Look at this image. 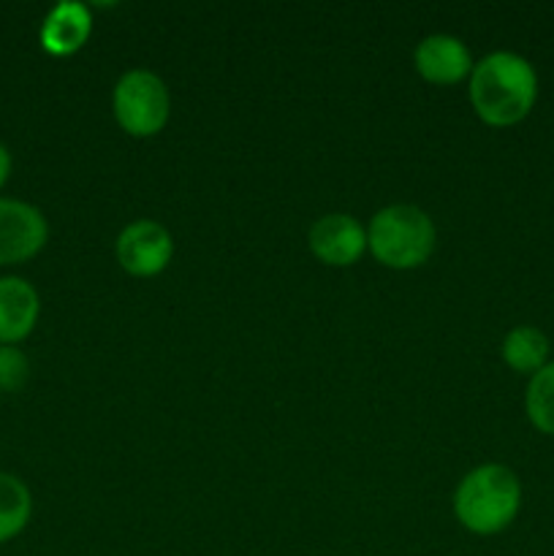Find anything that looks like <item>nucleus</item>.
<instances>
[{
  "label": "nucleus",
  "mask_w": 554,
  "mask_h": 556,
  "mask_svg": "<svg viewBox=\"0 0 554 556\" xmlns=\"http://www.w3.org/2000/svg\"><path fill=\"white\" fill-rule=\"evenodd\" d=\"M117 264L134 277H155L168 266L174 255V239L168 228L155 220H136L119 231Z\"/></svg>",
  "instance_id": "6"
},
{
  "label": "nucleus",
  "mask_w": 554,
  "mask_h": 556,
  "mask_svg": "<svg viewBox=\"0 0 554 556\" xmlns=\"http://www.w3.org/2000/svg\"><path fill=\"white\" fill-rule=\"evenodd\" d=\"M521 508V483L511 467L481 465L467 472L454 492V514L473 535L508 530Z\"/></svg>",
  "instance_id": "2"
},
{
  "label": "nucleus",
  "mask_w": 554,
  "mask_h": 556,
  "mask_svg": "<svg viewBox=\"0 0 554 556\" xmlns=\"http://www.w3.org/2000/svg\"><path fill=\"white\" fill-rule=\"evenodd\" d=\"M41 315L38 291L22 277H0V345H16L33 334Z\"/></svg>",
  "instance_id": "9"
},
{
  "label": "nucleus",
  "mask_w": 554,
  "mask_h": 556,
  "mask_svg": "<svg viewBox=\"0 0 554 556\" xmlns=\"http://www.w3.org/2000/svg\"><path fill=\"white\" fill-rule=\"evenodd\" d=\"M9 177H11V152L0 144V188L9 182Z\"/></svg>",
  "instance_id": "15"
},
{
  "label": "nucleus",
  "mask_w": 554,
  "mask_h": 556,
  "mask_svg": "<svg viewBox=\"0 0 554 556\" xmlns=\"http://www.w3.org/2000/svg\"><path fill=\"white\" fill-rule=\"evenodd\" d=\"M112 109L114 119L125 134L136 136V139H150L166 128L168 114H172V98H168V87L161 76L144 68H134L119 76L114 85Z\"/></svg>",
  "instance_id": "4"
},
{
  "label": "nucleus",
  "mask_w": 554,
  "mask_h": 556,
  "mask_svg": "<svg viewBox=\"0 0 554 556\" xmlns=\"http://www.w3.org/2000/svg\"><path fill=\"white\" fill-rule=\"evenodd\" d=\"M92 33V14L85 3H58L43 20L41 47L54 58H71L79 52Z\"/></svg>",
  "instance_id": "10"
},
{
  "label": "nucleus",
  "mask_w": 554,
  "mask_h": 556,
  "mask_svg": "<svg viewBox=\"0 0 554 556\" xmlns=\"http://www.w3.org/2000/svg\"><path fill=\"white\" fill-rule=\"evenodd\" d=\"M435 223L421 206L391 204L375 212L367 228V250L389 269H418L435 253Z\"/></svg>",
  "instance_id": "3"
},
{
  "label": "nucleus",
  "mask_w": 554,
  "mask_h": 556,
  "mask_svg": "<svg viewBox=\"0 0 554 556\" xmlns=\"http://www.w3.org/2000/svg\"><path fill=\"white\" fill-rule=\"evenodd\" d=\"M525 410L532 427L541 434L554 438V362L538 369L527 383L525 394Z\"/></svg>",
  "instance_id": "13"
},
{
  "label": "nucleus",
  "mask_w": 554,
  "mask_h": 556,
  "mask_svg": "<svg viewBox=\"0 0 554 556\" xmlns=\"http://www.w3.org/2000/svg\"><path fill=\"white\" fill-rule=\"evenodd\" d=\"M549 337L536 326H516L503 340V362L519 375H536L549 364Z\"/></svg>",
  "instance_id": "11"
},
{
  "label": "nucleus",
  "mask_w": 554,
  "mask_h": 556,
  "mask_svg": "<svg viewBox=\"0 0 554 556\" xmlns=\"http://www.w3.org/2000/svg\"><path fill=\"white\" fill-rule=\"evenodd\" d=\"M470 103L478 119L492 128L519 125L538 101V74L516 52H492L473 65Z\"/></svg>",
  "instance_id": "1"
},
{
  "label": "nucleus",
  "mask_w": 554,
  "mask_h": 556,
  "mask_svg": "<svg viewBox=\"0 0 554 556\" xmlns=\"http://www.w3.org/2000/svg\"><path fill=\"white\" fill-rule=\"evenodd\" d=\"M30 489L11 472H0V543L14 541L30 521Z\"/></svg>",
  "instance_id": "12"
},
{
  "label": "nucleus",
  "mask_w": 554,
  "mask_h": 556,
  "mask_svg": "<svg viewBox=\"0 0 554 556\" xmlns=\"http://www.w3.org/2000/svg\"><path fill=\"white\" fill-rule=\"evenodd\" d=\"M367 250V231L351 215H326L310 228V253L326 266H353Z\"/></svg>",
  "instance_id": "7"
},
{
  "label": "nucleus",
  "mask_w": 554,
  "mask_h": 556,
  "mask_svg": "<svg viewBox=\"0 0 554 556\" xmlns=\"http://www.w3.org/2000/svg\"><path fill=\"white\" fill-rule=\"evenodd\" d=\"M30 364L16 345H0V391L14 394L27 383Z\"/></svg>",
  "instance_id": "14"
},
{
  "label": "nucleus",
  "mask_w": 554,
  "mask_h": 556,
  "mask_svg": "<svg viewBox=\"0 0 554 556\" xmlns=\"http://www.w3.org/2000/svg\"><path fill=\"white\" fill-rule=\"evenodd\" d=\"M413 63H416L418 76L429 85H459V81L470 79L473 74V58L470 49L454 36H427L416 47L413 54Z\"/></svg>",
  "instance_id": "8"
},
{
  "label": "nucleus",
  "mask_w": 554,
  "mask_h": 556,
  "mask_svg": "<svg viewBox=\"0 0 554 556\" xmlns=\"http://www.w3.org/2000/svg\"><path fill=\"white\" fill-rule=\"evenodd\" d=\"M49 239L47 217L33 204L0 199V266L36 258Z\"/></svg>",
  "instance_id": "5"
}]
</instances>
